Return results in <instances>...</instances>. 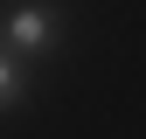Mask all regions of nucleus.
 <instances>
[{"label":"nucleus","mask_w":146,"mask_h":139,"mask_svg":"<svg viewBox=\"0 0 146 139\" xmlns=\"http://www.w3.org/2000/svg\"><path fill=\"white\" fill-rule=\"evenodd\" d=\"M14 35L21 42H49V14L42 7H14Z\"/></svg>","instance_id":"obj_1"},{"label":"nucleus","mask_w":146,"mask_h":139,"mask_svg":"<svg viewBox=\"0 0 146 139\" xmlns=\"http://www.w3.org/2000/svg\"><path fill=\"white\" fill-rule=\"evenodd\" d=\"M0 97H14V70L7 63H0Z\"/></svg>","instance_id":"obj_2"}]
</instances>
